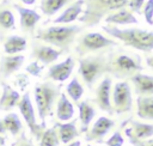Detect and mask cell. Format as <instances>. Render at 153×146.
Masks as SVG:
<instances>
[{
  "mask_svg": "<svg viewBox=\"0 0 153 146\" xmlns=\"http://www.w3.org/2000/svg\"><path fill=\"white\" fill-rule=\"evenodd\" d=\"M129 0H110L109 2V11H120L124 8L126 5H128Z\"/></svg>",
  "mask_w": 153,
  "mask_h": 146,
  "instance_id": "cell-37",
  "label": "cell"
},
{
  "mask_svg": "<svg viewBox=\"0 0 153 146\" xmlns=\"http://www.w3.org/2000/svg\"><path fill=\"white\" fill-rule=\"evenodd\" d=\"M105 23H108L109 25H127V24H137L139 20L136 19V17H134L131 12L122 8L118 12L106 16Z\"/></svg>",
  "mask_w": 153,
  "mask_h": 146,
  "instance_id": "cell-23",
  "label": "cell"
},
{
  "mask_svg": "<svg viewBox=\"0 0 153 146\" xmlns=\"http://www.w3.org/2000/svg\"><path fill=\"white\" fill-rule=\"evenodd\" d=\"M25 61V56L20 54L1 56L0 59V80L7 79L10 75L16 73Z\"/></svg>",
  "mask_w": 153,
  "mask_h": 146,
  "instance_id": "cell-15",
  "label": "cell"
},
{
  "mask_svg": "<svg viewBox=\"0 0 153 146\" xmlns=\"http://www.w3.org/2000/svg\"><path fill=\"white\" fill-rule=\"evenodd\" d=\"M82 29L84 26L80 25H55L47 29H38L33 38L59 48L63 54L69 51L72 44L76 38V35Z\"/></svg>",
  "mask_w": 153,
  "mask_h": 146,
  "instance_id": "cell-3",
  "label": "cell"
},
{
  "mask_svg": "<svg viewBox=\"0 0 153 146\" xmlns=\"http://www.w3.org/2000/svg\"><path fill=\"white\" fill-rule=\"evenodd\" d=\"M59 145H60V140L55 126L44 129L39 139V146H59Z\"/></svg>",
  "mask_w": 153,
  "mask_h": 146,
  "instance_id": "cell-30",
  "label": "cell"
},
{
  "mask_svg": "<svg viewBox=\"0 0 153 146\" xmlns=\"http://www.w3.org/2000/svg\"><path fill=\"white\" fill-rule=\"evenodd\" d=\"M20 1H22L24 5H29V6H30V5H33L36 0H20Z\"/></svg>",
  "mask_w": 153,
  "mask_h": 146,
  "instance_id": "cell-40",
  "label": "cell"
},
{
  "mask_svg": "<svg viewBox=\"0 0 153 146\" xmlns=\"http://www.w3.org/2000/svg\"><path fill=\"white\" fill-rule=\"evenodd\" d=\"M86 146H92V145H86Z\"/></svg>",
  "mask_w": 153,
  "mask_h": 146,
  "instance_id": "cell-44",
  "label": "cell"
},
{
  "mask_svg": "<svg viewBox=\"0 0 153 146\" xmlns=\"http://www.w3.org/2000/svg\"><path fill=\"white\" fill-rule=\"evenodd\" d=\"M74 116V107L65 93H60L56 104V117L59 121L68 122Z\"/></svg>",
  "mask_w": 153,
  "mask_h": 146,
  "instance_id": "cell-21",
  "label": "cell"
},
{
  "mask_svg": "<svg viewBox=\"0 0 153 146\" xmlns=\"http://www.w3.org/2000/svg\"><path fill=\"white\" fill-rule=\"evenodd\" d=\"M61 93V85L55 84L54 81H43L36 84L33 90L35 103L41 120V124L45 127V118L53 115V108L59 99Z\"/></svg>",
  "mask_w": 153,
  "mask_h": 146,
  "instance_id": "cell-4",
  "label": "cell"
},
{
  "mask_svg": "<svg viewBox=\"0 0 153 146\" xmlns=\"http://www.w3.org/2000/svg\"><path fill=\"white\" fill-rule=\"evenodd\" d=\"M136 114L142 120L153 121V95L139 96L136 99Z\"/></svg>",
  "mask_w": 153,
  "mask_h": 146,
  "instance_id": "cell-24",
  "label": "cell"
},
{
  "mask_svg": "<svg viewBox=\"0 0 153 146\" xmlns=\"http://www.w3.org/2000/svg\"><path fill=\"white\" fill-rule=\"evenodd\" d=\"M5 142H6V139H5V136L0 135V146H4V145H5Z\"/></svg>",
  "mask_w": 153,
  "mask_h": 146,
  "instance_id": "cell-43",
  "label": "cell"
},
{
  "mask_svg": "<svg viewBox=\"0 0 153 146\" xmlns=\"http://www.w3.org/2000/svg\"><path fill=\"white\" fill-rule=\"evenodd\" d=\"M134 85V91L137 96H152L153 95V75L137 73L130 78Z\"/></svg>",
  "mask_w": 153,
  "mask_h": 146,
  "instance_id": "cell-16",
  "label": "cell"
},
{
  "mask_svg": "<svg viewBox=\"0 0 153 146\" xmlns=\"http://www.w3.org/2000/svg\"><path fill=\"white\" fill-rule=\"evenodd\" d=\"M5 133H6V130H5L4 124H2V121H1V118H0V135H1V134H5Z\"/></svg>",
  "mask_w": 153,
  "mask_h": 146,
  "instance_id": "cell-42",
  "label": "cell"
},
{
  "mask_svg": "<svg viewBox=\"0 0 153 146\" xmlns=\"http://www.w3.org/2000/svg\"><path fill=\"white\" fill-rule=\"evenodd\" d=\"M124 134L127 135V138L129 139V141L133 146H153V138L147 139V140H137L133 136V134L130 132V127H127L124 129Z\"/></svg>",
  "mask_w": 153,
  "mask_h": 146,
  "instance_id": "cell-31",
  "label": "cell"
},
{
  "mask_svg": "<svg viewBox=\"0 0 153 146\" xmlns=\"http://www.w3.org/2000/svg\"><path fill=\"white\" fill-rule=\"evenodd\" d=\"M128 123H130V132L135 139L147 140L153 138V124L143 123L133 118H128Z\"/></svg>",
  "mask_w": 153,
  "mask_h": 146,
  "instance_id": "cell-22",
  "label": "cell"
},
{
  "mask_svg": "<svg viewBox=\"0 0 153 146\" xmlns=\"http://www.w3.org/2000/svg\"><path fill=\"white\" fill-rule=\"evenodd\" d=\"M78 73L80 74L85 85L92 90L97 80L106 73L105 69V53H99L94 55H87L79 59V69Z\"/></svg>",
  "mask_w": 153,
  "mask_h": 146,
  "instance_id": "cell-5",
  "label": "cell"
},
{
  "mask_svg": "<svg viewBox=\"0 0 153 146\" xmlns=\"http://www.w3.org/2000/svg\"><path fill=\"white\" fill-rule=\"evenodd\" d=\"M27 42L25 37L18 35H11L4 42V51L8 55H16L17 53L24 51L26 49Z\"/></svg>",
  "mask_w": 153,
  "mask_h": 146,
  "instance_id": "cell-25",
  "label": "cell"
},
{
  "mask_svg": "<svg viewBox=\"0 0 153 146\" xmlns=\"http://www.w3.org/2000/svg\"><path fill=\"white\" fill-rule=\"evenodd\" d=\"M18 109H19L22 116L24 117L32 136H35L36 140H39L44 129H45V127H43L42 124H38L37 121H36V115H35L33 105H32V102H31V98H30V92L26 91L20 97V99L18 102Z\"/></svg>",
  "mask_w": 153,
  "mask_h": 146,
  "instance_id": "cell-9",
  "label": "cell"
},
{
  "mask_svg": "<svg viewBox=\"0 0 153 146\" xmlns=\"http://www.w3.org/2000/svg\"><path fill=\"white\" fill-rule=\"evenodd\" d=\"M146 63H147V66H148V67L153 68V55H151V56H147V57H146Z\"/></svg>",
  "mask_w": 153,
  "mask_h": 146,
  "instance_id": "cell-39",
  "label": "cell"
},
{
  "mask_svg": "<svg viewBox=\"0 0 153 146\" xmlns=\"http://www.w3.org/2000/svg\"><path fill=\"white\" fill-rule=\"evenodd\" d=\"M31 47H32V50H31L30 56L36 59V61L42 62L43 66L56 61L60 57V55L62 54L60 50H56L50 45H44V44L36 42V41L32 42Z\"/></svg>",
  "mask_w": 153,
  "mask_h": 146,
  "instance_id": "cell-12",
  "label": "cell"
},
{
  "mask_svg": "<svg viewBox=\"0 0 153 146\" xmlns=\"http://www.w3.org/2000/svg\"><path fill=\"white\" fill-rule=\"evenodd\" d=\"M4 128L6 132H10L13 136L19 135L23 132V124L20 118L18 117V115L16 112H10L7 114L4 118H1Z\"/></svg>",
  "mask_w": 153,
  "mask_h": 146,
  "instance_id": "cell-26",
  "label": "cell"
},
{
  "mask_svg": "<svg viewBox=\"0 0 153 146\" xmlns=\"http://www.w3.org/2000/svg\"><path fill=\"white\" fill-rule=\"evenodd\" d=\"M1 86H2V93L0 97V110L10 111L16 105H18V102L20 99V95L18 91L12 89L8 84L1 83Z\"/></svg>",
  "mask_w": 153,
  "mask_h": 146,
  "instance_id": "cell-18",
  "label": "cell"
},
{
  "mask_svg": "<svg viewBox=\"0 0 153 146\" xmlns=\"http://www.w3.org/2000/svg\"><path fill=\"white\" fill-rule=\"evenodd\" d=\"M114 126H115V121L114 120H111L109 117H105V116H100L99 118L96 120V122L93 123L92 128L86 132L85 140L86 141L104 142V138L111 130V128Z\"/></svg>",
  "mask_w": 153,
  "mask_h": 146,
  "instance_id": "cell-11",
  "label": "cell"
},
{
  "mask_svg": "<svg viewBox=\"0 0 153 146\" xmlns=\"http://www.w3.org/2000/svg\"><path fill=\"white\" fill-rule=\"evenodd\" d=\"M74 59L72 56H68L65 61L60 62V63H55L53 65L47 74H45V79H51L53 81H59V83H63L65 80H67L74 68Z\"/></svg>",
  "mask_w": 153,
  "mask_h": 146,
  "instance_id": "cell-13",
  "label": "cell"
},
{
  "mask_svg": "<svg viewBox=\"0 0 153 146\" xmlns=\"http://www.w3.org/2000/svg\"><path fill=\"white\" fill-rule=\"evenodd\" d=\"M143 16L148 25H153V0H147L143 6Z\"/></svg>",
  "mask_w": 153,
  "mask_h": 146,
  "instance_id": "cell-35",
  "label": "cell"
},
{
  "mask_svg": "<svg viewBox=\"0 0 153 146\" xmlns=\"http://www.w3.org/2000/svg\"><path fill=\"white\" fill-rule=\"evenodd\" d=\"M102 29L109 36L117 38L133 49L149 53L153 50V31L142 30L139 28H126L120 29L115 25H103Z\"/></svg>",
  "mask_w": 153,
  "mask_h": 146,
  "instance_id": "cell-2",
  "label": "cell"
},
{
  "mask_svg": "<svg viewBox=\"0 0 153 146\" xmlns=\"http://www.w3.org/2000/svg\"><path fill=\"white\" fill-rule=\"evenodd\" d=\"M13 8L19 13V18H20V29L26 32V34H31L35 30L36 24L39 22L41 16L35 11V10H30L26 8L24 6H20L18 4H13Z\"/></svg>",
  "mask_w": 153,
  "mask_h": 146,
  "instance_id": "cell-14",
  "label": "cell"
},
{
  "mask_svg": "<svg viewBox=\"0 0 153 146\" xmlns=\"http://www.w3.org/2000/svg\"><path fill=\"white\" fill-rule=\"evenodd\" d=\"M11 146H35L32 142V139L29 138L25 132H22L19 135H17V139L11 144Z\"/></svg>",
  "mask_w": 153,
  "mask_h": 146,
  "instance_id": "cell-34",
  "label": "cell"
},
{
  "mask_svg": "<svg viewBox=\"0 0 153 146\" xmlns=\"http://www.w3.org/2000/svg\"><path fill=\"white\" fill-rule=\"evenodd\" d=\"M43 69H44V66L39 65L38 61H32L25 67L26 73H29V74H31L33 77H41V73H42Z\"/></svg>",
  "mask_w": 153,
  "mask_h": 146,
  "instance_id": "cell-32",
  "label": "cell"
},
{
  "mask_svg": "<svg viewBox=\"0 0 153 146\" xmlns=\"http://www.w3.org/2000/svg\"><path fill=\"white\" fill-rule=\"evenodd\" d=\"M104 142H105L106 146H123L124 139H123V136L121 135L120 130H116V132H114L112 135H111L108 140H105Z\"/></svg>",
  "mask_w": 153,
  "mask_h": 146,
  "instance_id": "cell-33",
  "label": "cell"
},
{
  "mask_svg": "<svg viewBox=\"0 0 153 146\" xmlns=\"http://www.w3.org/2000/svg\"><path fill=\"white\" fill-rule=\"evenodd\" d=\"M76 118H74L71 122H65V123H60L56 122L54 126L56 128L57 135H59V140L62 144H69L71 141H73L76 136H79V130L76 129Z\"/></svg>",
  "mask_w": 153,
  "mask_h": 146,
  "instance_id": "cell-17",
  "label": "cell"
},
{
  "mask_svg": "<svg viewBox=\"0 0 153 146\" xmlns=\"http://www.w3.org/2000/svg\"><path fill=\"white\" fill-rule=\"evenodd\" d=\"M14 83H16V85L19 86V89H20L22 91H24V90L26 89V86L30 84V80H29V77H27L26 74L22 73V74H18V75L16 77Z\"/></svg>",
  "mask_w": 153,
  "mask_h": 146,
  "instance_id": "cell-36",
  "label": "cell"
},
{
  "mask_svg": "<svg viewBox=\"0 0 153 146\" xmlns=\"http://www.w3.org/2000/svg\"><path fill=\"white\" fill-rule=\"evenodd\" d=\"M111 78L105 77L96 90L94 102L99 107L102 111L108 112L109 115H114V109L111 104Z\"/></svg>",
  "mask_w": 153,
  "mask_h": 146,
  "instance_id": "cell-10",
  "label": "cell"
},
{
  "mask_svg": "<svg viewBox=\"0 0 153 146\" xmlns=\"http://www.w3.org/2000/svg\"><path fill=\"white\" fill-rule=\"evenodd\" d=\"M81 145V142L79 141V140H74V141H72L71 144H68V145H66V146H80Z\"/></svg>",
  "mask_w": 153,
  "mask_h": 146,
  "instance_id": "cell-41",
  "label": "cell"
},
{
  "mask_svg": "<svg viewBox=\"0 0 153 146\" xmlns=\"http://www.w3.org/2000/svg\"><path fill=\"white\" fill-rule=\"evenodd\" d=\"M84 2H85V0H76L71 6H68L57 18H55L53 20V23H55V24H68V23H72V22L76 20L79 18L80 13H81Z\"/></svg>",
  "mask_w": 153,
  "mask_h": 146,
  "instance_id": "cell-20",
  "label": "cell"
},
{
  "mask_svg": "<svg viewBox=\"0 0 153 146\" xmlns=\"http://www.w3.org/2000/svg\"><path fill=\"white\" fill-rule=\"evenodd\" d=\"M66 91H67L68 96L71 97V99L75 103H78L80 101L81 96L84 95V87H82V85L80 84V81L76 77H74L68 83V85L66 86Z\"/></svg>",
  "mask_w": 153,
  "mask_h": 146,
  "instance_id": "cell-29",
  "label": "cell"
},
{
  "mask_svg": "<svg viewBox=\"0 0 153 146\" xmlns=\"http://www.w3.org/2000/svg\"><path fill=\"white\" fill-rule=\"evenodd\" d=\"M71 0H41L39 10L44 16H54L56 14L63 6H66Z\"/></svg>",
  "mask_w": 153,
  "mask_h": 146,
  "instance_id": "cell-27",
  "label": "cell"
},
{
  "mask_svg": "<svg viewBox=\"0 0 153 146\" xmlns=\"http://www.w3.org/2000/svg\"><path fill=\"white\" fill-rule=\"evenodd\" d=\"M112 109L114 114L121 115L131 111L133 109V98L131 90L128 81H118L115 84L112 90Z\"/></svg>",
  "mask_w": 153,
  "mask_h": 146,
  "instance_id": "cell-8",
  "label": "cell"
},
{
  "mask_svg": "<svg viewBox=\"0 0 153 146\" xmlns=\"http://www.w3.org/2000/svg\"><path fill=\"white\" fill-rule=\"evenodd\" d=\"M105 69L116 79H130L143 69L142 59L137 53L120 47H112L105 54Z\"/></svg>",
  "mask_w": 153,
  "mask_h": 146,
  "instance_id": "cell-1",
  "label": "cell"
},
{
  "mask_svg": "<svg viewBox=\"0 0 153 146\" xmlns=\"http://www.w3.org/2000/svg\"><path fill=\"white\" fill-rule=\"evenodd\" d=\"M143 2H145V0H129L128 6L133 12L141 14V7H142Z\"/></svg>",
  "mask_w": 153,
  "mask_h": 146,
  "instance_id": "cell-38",
  "label": "cell"
},
{
  "mask_svg": "<svg viewBox=\"0 0 153 146\" xmlns=\"http://www.w3.org/2000/svg\"><path fill=\"white\" fill-rule=\"evenodd\" d=\"M78 109H79V120L81 123L79 133H86L88 130V126L91 121L96 116V109L93 108V105L90 103L88 99L78 102Z\"/></svg>",
  "mask_w": 153,
  "mask_h": 146,
  "instance_id": "cell-19",
  "label": "cell"
},
{
  "mask_svg": "<svg viewBox=\"0 0 153 146\" xmlns=\"http://www.w3.org/2000/svg\"><path fill=\"white\" fill-rule=\"evenodd\" d=\"M16 29V19L11 10L5 7V2L0 5V32Z\"/></svg>",
  "mask_w": 153,
  "mask_h": 146,
  "instance_id": "cell-28",
  "label": "cell"
},
{
  "mask_svg": "<svg viewBox=\"0 0 153 146\" xmlns=\"http://www.w3.org/2000/svg\"><path fill=\"white\" fill-rule=\"evenodd\" d=\"M116 45H117V42H115V39L108 38L98 32H88V34L81 35L78 38L76 45H75V53L78 54L79 57H84L88 53L109 49Z\"/></svg>",
  "mask_w": 153,
  "mask_h": 146,
  "instance_id": "cell-6",
  "label": "cell"
},
{
  "mask_svg": "<svg viewBox=\"0 0 153 146\" xmlns=\"http://www.w3.org/2000/svg\"><path fill=\"white\" fill-rule=\"evenodd\" d=\"M110 0H86V10L82 16H79L78 20L84 23L85 28H93L108 14Z\"/></svg>",
  "mask_w": 153,
  "mask_h": 146,
  "instance_id": "cell-7",
  "label": "cell"
}]
</instances>
